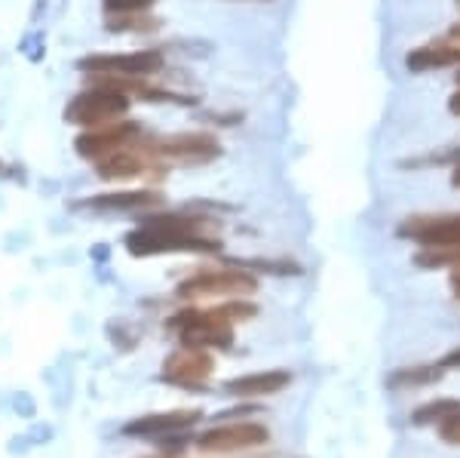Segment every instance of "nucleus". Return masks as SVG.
I'll return each mask as SVG.
<instances>
[{"label": "nucleus", "mask_w": 460, "mask_h": 458, "mask_svg": "<svg viewBox=\"0 0 460 458\" xmlns=\"http://www.w3.org/2000/svg\"><path fill=\"white\" fill-rule=\"evenodd\" d=\"M442 366H455V369H457V366H460V348H457V351H451L448 357L442 360Z\"/></svg>", "instance_id": "4be33fe9"}, {"label": "nucleus", "mask_w": 460, "mask_h": 458, "mask_svg": "<svg viewBox=\"0 0 460 458\" xmlns=\"http://www.w3.org/2000/svg\"><path fill=\"white\" fill-rule=\"evenodd\" d=\"M411 71H433V68H457L460 65V43H433V47H418L405 58Z\"/></svg>", "instance_id": "2eb2a0df"}, {"label": "nucleus", "mask_w": 460, "mask_h": 458, "mask_svg": "<svg viewBox=\"0 0 460 458\" xmlns=\"http://www.w3.org/2000/svg\"><path fill=\"white\" fill-rule=\"evenodd\" d=\"M451 290H455V295L460 299V268L451 271Z\"/></svg>", "instance_id": "5701e85b"}, {"label": "nucleus", "mask_w": 460, "mask_h": 458, "mask_svg": "<svg viewBox=\"0 0 460 458\" xmlns=\"http://www.w3.org/2000/svg\"><path fill=\"white\" fill-rule=\"evenodd\" d=\"M264 4H267V0H264Z\"/></svg>", "instance_id": "cd10ccee"}, {"label": "nucleus", "mask_w": 460, "mask_h": 458, "mask_svg": "<svg viewBox=\"0 0 460 458\" xmlns=\"http://www.w3.org/2000/svg\"><path fill=\"white\" fill-rule=\"evenodd\" d=\"M457 84H460V74H457Z\"/></svg>", "instance_id": "bb28decb"}, {"label": "nucleus", "mask_w": 460, "mask_h": 458, "mask_svg": "<svg viewBox=\"0 0 460 458\" xmlns=\"http://www.w3.org/2000/svg\"><path fill=\"white\" fill-rule=\"evenodd\" d=\"M399 238L420 247H460V216H411L399 225Z\"/></svg>", "instance_id": "9d476101"}, {"label": "nucleus", "mask_w": 460, "mask_h": 458, "mask_svg": "<svg viewBox=\"0 0 460 458\" xmlns=\"http://www.w3.org/2000/svg\"><path fill=\"white\" fill-rule=\"evenodd\" d=\"M166 58L160 49H136V53H93L84 56L77 62V68L84 74H95V77H123V80H138V77H154L163 71Z\"/></svg>", "instance_id": "20e7f679"}, {"label": "nucleus", "mask_w": 460, "mask_h": 458, "mask_svg": "<svg viewBox=\"0 0 460 458\" xmlns=\"http://www.w3.org/2000/svg\"><path fill=\"white\" fill-rule=\"evenodd\" d=\"M451 416H460V400H429L411 412V425H442Z\"/></svg>", "instance_id": "a211bd4d"}, {"label": "nucleus", "mask_w": 460, "mask_h": 458, "mask_svg": "<svg viewBox=\"0 0 460 458\" xmlns=\"http://www.w3.org/2000/svg\"><path fill=\"white\" fill-rule=\"evenodd\" d=\"M451 182H455V184H457V188H460V164L455 166V175H451Z\"/></svg>", "instance_id": "393cba45"}, {"label": "nucleus", "mask_w": 460, "mask_h": 458, "mask_svg": "<svg viewBox=\"0 0 460 458\" xmlns=\"http://www.w3.org/2000/svg\"><path fill=\"white\" fill-rule=\"evenodd\" d=\"M448 108H451V114H460V90L451 95V102H448Z\"/></svg>", "instance_id": "b1692460"}, {"label": "nucleus", "mask_w": 460, "mask_h": 458, "mask_svg": "<svg viewBox=\"0 0 460 458\" xmlns=\"http://www.w3.org/2000/svg\"><path fill=\"white\" fill-rule=\"evenodd\" d=\"M147 151H151L154 160L163 166H169V164L197 166V164H209V160L218 157L221 145L209 132H172V136L147 139Z\"/></svg>", "instance_id": "39448f33"}, {"label": "nucleus", "mask_w": 460, "mask_h": 458, "mask_svg": "<svg viewBox=\"0 0 460 458\" xmlns=\"http://www.w3.org/2000/svg\"><path fill=\"white\" fill-rule=\"evenodd\" d=\"M132 108V95L108 86L102 80L86 77V90L77 93L65 108V121L74 123L80 130H93V127H105V123L123 121Z\"/></svg>", "instance_id": "f03ea898"}, {"label": "nucleus", "mask_w": 460, "mask_h": 458, "mask_svg": "<svg viewBox=\"0 0 460 458\" xmlns=\"http://www.w3.org/2000/svg\"><path fill=\"white\" fill-rule=\"evenodd\" d=\"M414 265L420 268H460V247H420L414 256Z\"/></svg>", "instance_id": "6ab92c4d"}, {"label": "nucleus", "mask_w": 460, "mask_h": 458, "mask_svg": "<svg viewBox=\"0 0 460 458\" xmlns=\"http://www.w3.org/2000/svg\"><path fill=\"white\" fill-rule=\"evenodd\" d=\"M142 139H145L142 123L123 117V121L105 123V127L80 130V136L74 139V148H77V154L84 160H93V164H99L102 157L123 151V148H129V145H138Z\"/></svg>", "instance_id": "423d86ee"}, {"label": "nucleus", "mask_w": 460, "mask_h": 458, "mask_svg": "<svg viewBox=\"0 0 460 458\" xmlns=\"http://www.w3.org/2000/svg\"><path fill=\"white\" fill-rule=\"evenodd\" d=\"M199 418V409H181V412H163V416H147L138 422L126 425V434H142V437H163V434H178L190 427Z\"/></svg>", "instance_id": "4468645a"}, {"label": "nucleus", "mask_w": 460, "mask_h": 458, "mask_svg": "<svg viewBox=\"0 0 460 458\" xmlns=\"http://www.w3.org/2000/svg\"><path fill=\"white\" fill-rule=\"evenodd\" d=\"M169 329L178 336V342L184 348H230L234 345V323L230 317L221 311V308H212V311H181L169 320Z\"/></svg>", "instance_id": "7ed1b4c3"}, {"label": "nucleus", "mask_w": 460, "mask_h": 458, "mask_svg": "<svg viewBox=\"0 0 460 458\" xmlns=\"http://www.w3.org/2000/svg\"><path fill=\"white\" fill-rule=\"evenodd\" d=\"M209 373H212V357L199 348H181L163 364V379L169 385H181V388L203 385L209 379Z\"/></svg>", "instance_id": "9b49d317"}, {"label": "nucleus", "mask_w": 460, "mask_h": 458, "mask_svg": "<svg viewBox=\"0 0 460 458\" xmlns=\"http://www.w3.org/2000/svg\"><path fill=\"white\" fill-rule=\"evenodd\" d=\"M270 440V431L264 425L255 422H243V425H225V427H212L203 437L197 440V446L203 453H243V449H255L264 446Z\"/></svg>", "instance_id": "1a4fd4ad"}, {"label": "nucleus", "mask_w": 460, "mask_h": 458, "mask_svg": "<svg viewBox=\"0 0 460 458\" xmlns=\"http://www.w3.org/2000/svg\"><path fill=\"white\" fill-rule=\"evenodd\" d=\"M163 197L157 191H114V194H95L84 201L80 206L84 210H95V212H145L160 206Z\"/></svg>", "instance_id": "f8f14e48"}, {"label": "nucleus", "mask_w": 460, "mask_h": 458, "mask_svg": "<svg viewBox=\"0 0 460 458\" xmlns=\"http://www.w3.org/2000/svg\"><path fill=\"white\" fill-rule=\"evenodd\" d=\"M95 173H99L102 182H129L138 179V175L147 173H163V164L154 160V154L147 151V136L138 145H129L117 154H108L95 164Z\"/></svg>", "instance_id": "6e6552de"}, {"label": "nucleus", "mask_w": 460, "mask_h": 458, "mask_svg": "<svg viewBox=\"0 0 460 458\" xmlns=\"http://www.w3.org/2000/svg\"><path fill=\"white\" fill-rule=\"evenodd\" d=\"M255 290H258V280L249 271L215 268V271H199V274L184 280L178 286V299H215V295L246 299V295H255Z\"/></svg>", "instance_id": "0eeeda50"}, {"label": "nucleus", "mask_w": 460, "mask_h": 458, "mask_svg": "<svg viewBox=\"0 0 460 458\" xmlns=\"http://www.w3.org/2000/svg\"><path fill=\"white\" fill-rule=\"evenodd\" d=\"M442 379V364L439 366H402L390 375V388H420L433 385Z\"/></svg>", "instance_id": "f3484780"}, {"label": "nucleus", "mask_w": 460, "mask_h": 458, "mask_svg": "<svg viewBox=\"0 0 460 458\" xmlns=\"http://www.w3.org/2000/svg\"><path fill=\"white\" fill-rule=\"evenodd\" d=\"M436 427H439V437L448 443V446H460V416L445 418V422Z\"/></svg>", "instance_id": "412c9836"}, {"label": "nucleus", "mask_w": 460, "mask_h": 458, "mask_svg": "<svg viewBox=\"0 0 460 458\" xmlns=\"http://www.w3.org/2000/svg\"><path fill=\"white\" fill-rule=\"evenodd\" d=\"M206 221L184 212H160L145 216L142 225L126 238L132 256H163V253H218V240L206 238Z\"/></svg>", "instance_id": "f257e3e1"}, {"label": "nucleus", "mask_w": 460, "mask_h": 458, "mask_svg": "<svg viewBox=\"0 0 460 458\" xmlns=\"http://www.w3.org/2000/svg\"><path fill=\"white\" fill-rule=\"evenodd\" d=\"M457 4H460V0H457Z\"/></svg>", "instance_id": "c85d7f7f"}, {"label": "nucleus", "mask_w": 460, "mask_h": 458, "mask_svg": "<svg viewBox=\"0 0 460 458\" xmlns=\"http://www.w3.org/2000/svg\"><path fill=\"white\" fill-rule=\"evenodd\" d=\"M451 40H460V25L451 28Z\"/></svg>", "instance_id": "a878e982"}, {"label": "nucleus", "mask_w": 460, "mask_h": 458, "mask_svg": "<svg viewBox=\"0 0 460 458\" xmlns=\"http://www.w3.org/2000/svg\"><path fill=\"white\" fill-rule=\"evenodd\" d=\"M292 373L288 369H264L255 375H243V379L227 382V394L234 397H267V394H279L283 388H288Z\"/></svg>", "instance_id": "ddd939ff"}, {"label": "nucleus", "mask_w": 460, "mask_h": 458, "mask_svg": "<svg viewBox=\"0 0 460 458\" xmlns=\"http://www.w3.org/2000/svg\"><path fill=\"white\" fill-rule=\"evenodd\" d=\"M160 28V19L147 16V13H117L108 16V31L114 34H151Z\"/></svg>", "instance_id": "dca6fc26"}, {"label": "nucleus", "mask_w": 460, "mask_h": 458, "mask_svg": "<svg viewBox=\"0 0 460 458\" xmlns=\"http://www.w3.org/2000/svg\"><path fill=\"white\" fill-rule=\"evenodd\" d=\"M154 4H157V0H102L108 16H117V13H147Z\"/></svg>", "instance_id": "aec40b11"}]
</instances>
